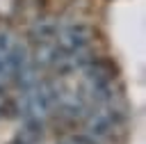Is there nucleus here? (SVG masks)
<instances>
[{"instance_id":"1","label":"nucleus","mask_w":146,"mask_h":144,"mask_svg":"<svg viewBox=\"0 0 146 144\" xmlns=\"http://www.w3.org/2000/svg\"><path fill=\"white\" fill-rule=\"evenodd\" d=\"M43 135V121L41 119H25L23 128L16 133L11 144H36Z\"/></svg>"},{"instance_id":"2","label":"nucleus","mask_w":146,"mask_h":144,"mask_svg":"<svg viewBox=\"0 0 146 144\" xmlns=\"http://www.w3.org/2000/svg\"><path fill=\"white\" fill-rule=\"evenodd\" d=\"M0 87H2V82H0Z\"/></svg>"}]
</instances>
